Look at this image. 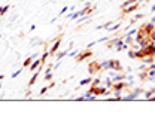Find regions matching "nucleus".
I'll return each instance as SVG.
<instances>
[{
	"instance_id": "32",
	"label": "nucleus",
	"mask_w": 155,
	"mask_h": 131,
	"mask_svg": "<svg viewBox=\"0 0 155 131\" xmlns=\"http://www.w3.org/2000/svg\"><path fill=\"white\" fill-rule=\"evenodd\" d=\"M31 57H33V60H34V58H37V57H39V52H36V54H33V55H31Z\"/></svg>"
},
{
	"instance_id": "9",
	"label": "nucleus",
	"mask_w": 155,
	"mask_h": 131,
	"mask_svg": "<svg viewBox=\"0 0 155 131\" xmlns=\"http://www.w3.org/2000/svg\"><path fill=\"white\" fill-rule=\"evenodd\" d=\"M67 54H69V49H66V51H60V52H57L55 55H57V60H63L64 57H67Z\"/></svg>"
},
{
	"instance_id": "20",
	"label": "nucleus",
	"mask_w": 155,
	"mask_h": 131,
	"mask_svg": "<svg viewBox=\"0 0 155 131\" xmlns=\"http://www.w3.org/2000/svg\"><path fill=\"white\" fill-rule=\"evenodd\" d=\"M78 54H79V49H75V51H72V52L67 54V57H76Z\"/></svg>"
},
{
	"instance_id": "6",
	"label": "nucleus",
	"mask_w": 155,
	"mask_h": 131,
	"mask_svg": "<svg viewBox=\"0 0 155 131\" xmlns=\"http://www.w3.org/2000/svg\"><path fill=\"white\" fill-rule=\"evenodd\" d=\"M137 9H139V3L136 2V3H133V5L124 8V9H122V13H124V15H128V13H133V12H137Z\"/></svg>"
},
{
	"instance_id": "29",
	"label": "nucleus",
	"mask_w": 155,
	"mask_h": 131,
	"mask_svg": "<svg viewBox=\"0 0 155 131\" xmlns=\"http://www.w3.org/2000/svg\"><path fill=\"white\" fill-rule=\"evenodd\" d=\"M54 86H55V82H51V83L48 85V88H49V89H51V88H54Z\"/></svg>"
},
{
	"instance_id": "15",
	"label": "nucleus",
	"mask_w": 155,
	"mask_h": 131,
	"mask_svg": "<svg viewBox=\"0 0 155 131\" xmlns=\"http://www.w3.org/2000/svg\"><path fill=\"white\" fill-rule=\"evenodd\" d=\"M100 83H102V79H100V78H95V79H92V81H91L90 86H99Z\"/></svg>"
},
{
	"instance_id": "19",
	"label": "nucleus",
	"mask_w": 155,
	"mask_h": 131,
	"mask_svg": "<svg viewBox=\"0 0 155 131\" xmlns=\"http://www.w3.org/2000/svg\"><path fill=\"white\" fill-rule=\"evenodd\" d=\"M137 30H139V28H131V30H127V33H125V34H128V36H134L136 33H137Z\"/></svg>"
},
{
	"instance_id": "22",
	"label": "nucleus",
	"mask_w": 155,
	"mask_h": 131,
	"mask_svg": "<svg viewBox=\"0 0 155 131\" xmlns=\"http://www.w3.org/2000/svg\"><path fill=\"white\" fill-rule=\"evenodd\" d=\"M133 92H136L137 95H140V94H143V88H134Z\"/></svg>"
},
{
	"instance_id": "3",
	"label": "nucleus",
	"mask_w": 155,
	"mask_h": 131,
	"mask_svg": "<svg viewBox=\"0 0 155 131\" xmlns=\"http://www.w3.org/2000/svg\"><path fill=\"white\" fill-rule=\"evenodd\" d=\"M91 55H92V52L87 48L84 52H79V54L76 55V63H82V61H85L87 58H90V57H91Z\"/></svg>"
},
{
	"instance_id": "30",
	"label": "nucleus",
	"mask_w": 155,
	"mask_h": 131,
	"mask_svg": "<svg viewBox=\"0 0 155 131\" xmlns=\"http://www.w3.org/2000/svg\"><path fill=\"white\" fill-rule=\"evenodd\" d=\"M73 45H75V42H73V40H72V42H70V43H69V49H72V48H73Z\"/></svg>"
},
{
	"instance_id": "33",
	"label": "nucleus",
	"mask_w": 155,
	"mask_h": 131,
	"mask_svg": "<svg viewBox=\"0 0 155 131\" xmlns=\"http://www.w3.org/2000/svg\"><path fill=\"white\" fill-rule=\"evenodd\" d=\"M3 79H5V74H0V82H2Z\"/></svg>"
},
{
	"instance_id": "27",
	"label": "nucleus",
	"mask_w": 155,
	"mask_h": 131,
	"mask_svg": "<svg viewBox=\"0 0 155 131\" xmlns=\"http://www.w3.org/2000/svg\"><path fill=\"white\" fill-rule=\"evenodd\" d=\"M107 40V37H102V39H99V40H95L97 43H102V42H106Z\"/></svg>"
},
{
	"instance_id": "24",
	"label": "nucleus",
	"mask_w": 155,
	"mask_h": 131,
	"mask_svg": "<svg viewBox=\"0 0 155 131\" xmlns=\"http://www.w3.org/2000/svg\"><path fill=\"white\" fill-rule=\"evenodd\" d=\"M149 39H151L152 42H155V28H154V30L149 33Z\"/></svg>"
},
{
	"instance_id": "5",
	"label": "nucleus",
	"mask_w": 155,
	"mask_h": 131,
	"mask_svg": "<svg viewBox=\"0 0 155 131\" xmlns=\"http://www.w3.org/2000/svg\"><path fill=\"white\" fill-rule=\"evenodd\" d=\"M61 40H63V39H61V36H60V37H58V39L54 42V45L48 49V51H49V57H54V55L58 52V49H60V45H61Z\"/></svg>"
},
{
	"instance_id": "34",
	"label": "nucleus",
	"mask_w": 155,
	"mask_h": 131,
	"mask_svg": "<svg viewBox=\"0 0 155 131\" xmlns=\"http://www.w3.org/2000/svg\"><path fill=\"white\" fill-rule=\"evenodd\" d=\"M2 86H3V85H2V83H0V89H2Z\"/></svg>"
},
{
	"instance_id": "4",
	"label": "nucleus",
	"mask_w": 155,
	"mask_h": 131,
	"mask_svg": "<svg viewBox=\"0 0 155 131\" xmlns=\"http://www.w3.org/2000/svg\"><path fill=\"white\" fill-rule=\"evenodd\" d=\"M88 71H90V74H97L99 71H102L100 61H91L90 66H88Z\"/></svg>"
},
{
	"instance_id": "12",
	"label": "nucleus",
	"mask_w": 155,
	"mask_h": 131,
	"mask_svg": "<svg viewBox=\"0 0 155 131\" xmlns=\"http://www.w3.org/2000/svg\"><path fill=\"white\" fill-rule=\"evenodd\" d=\"M91 81H92V78H91V74H90L88 78H85V79L79 81V83H78V85H79V86H84V85H88V83H91Z\"/></svg>"
},
{
	"instance_id": "16",
	"label": "nucleus",
	"mask_w": 155,
	"mask_h": 131,
	"mask_svg": "<svg viewBox=\"0 0 155 131\" xmlns=\"http://www.w3.org/2000/svg\"><path fill=\"white\" fill-rule=\"evenodd\" d=\"M9 8H11L9 5H6V6H0V16H2V15H5V13L9 11Z\"/></svg>"
},
{
	"instance_id": "21",
	"label": "nucleus",
	"mask_w": 155,
	"mask_h": 131,
	"mask_svg": "<svg viewBox=\"0 0 155 131\" xmlns=\"http://www.w3.org/2000/svg\"><path fill=\"white\" fill-rule=\"evenodd\" d=\"M143 16H145V13H136L134 18H133V21H136V20H142Z\"/></svg>"
},
{
	"instance_id": "13",
	"label": "nucleus",
	"mask_w": 155,
	"mask_h": 131,
	"mask_svg": "<svg viewBox=\"0 0 155 131\" xmlns=\"http://www.w3.org/2000/svg\"><path fill=\"white\" fill-rule=\"evenodd\" d=\"M87 20H90V15H82V16H79V18H78V25H79V24H82V23H85Z\"/></svg>"
},
{
	"instance_id": "28",
	"label": "nucleus",
	"mask_w": 155,
	"mask_h": 131,
	"mask_svg": "<svg viewBox=\"0 0 155 131\" xmlns=\"http://www.w3.org/2000/svg\"><path fill=\"white\" fill-rule=\"evenodd\" d=\"M95 43H97V42H91V43H88V45H87V48H88V49H90V48H92V46H94V45H95Z\"/></svg>"
},
{
	"instance_id": "11",
	"label": "nucleus",
	"mask_w": 155,
	"mask_h": 131,
	"mask_svg": "<svg viewBox=\"0 0 155 131\" xmlns=\"http://www.w3.org/2000/svg\"><path fill=\"white\" fill-rule=\"evenodd\" d=\"M121 25H122L121 23H119V24H115V25H113V24H110V25H109V27H107L106 30L112 33V31H116V30H119V28H121Z\"/></svg>"
},
{
	"instance_id": "1",
	"label": "nucleus",
	"mask_w": 155,
	"mask_h": 131,
	"mask_svg": "<svg viewBox=\"0 0 155 131\" xmlns=\"http://www.w3.org/2000/svg\"><path fill=\"white\" fill-rule=\"evenodd\" d=\"M140 52H142V57H145V55H152V57H155V42L151 40L145 48L140 49Z\"/></svg>"
},
{
	"instance_id": "18",
	"label": "nucleus",
	"mask_w": 155,
	"mask_h": 131,
	"mask_svg": "<svg viewBox=\"0 0 155 131\" xmlns=\"http://www.w3.org/2000/svg\"><path fill=\"white\" fill-rule=\"evenodd\" d=\"M128 57H130L131 60H134V58H136V51H134L133 48H130V49H128Z\"/></svg>"
},
{
	"instance_id": "31",
	"label": "nucleus",
	"mask_w": 155,
	"mask_h": 131,
	"mask_svg": "<svg viewBox=\"0 0 155 131\" xmlns=\"http://www.w3.org/2000/svg\"><path fill=\"white\" fill-rule=\"evenodd\" d=\"M154 12H155V5L151 6V13H154Z\"/></svg>"
},
{
	"instance_id": "14",
	"label": "nucleus",
	"mask_w": 155,
	"mask_h": 131,
	"mask_svg": "<svg viewBox=\"0 0 155 131\" xmlns=\"http://www.w3.org/2000/svg\"><path fill=\"white\" fill-rule=\"evenodd\" d=\"M31 61H33V57L30 55V57H27V58L24 60V63H23V67H24V69H26V67H28V66L31 64Z\"/></svg>"
},
{
	"instance_id": "23",
	"label": "nucleus",
	"mask_w": 155,
	"mask_h": 131,
	"mask_svg": "<svg viewBox=\"0 0 155 131\" xmlns=\"http://www.w3.org/2000/svg\"><path fill=\"white\" fill-rule=\"evenodd\" d=\"M69 12V6H64L61 11H60V13H58V16H60V15H64V13H67Z\"/></svg>"
},
{
	"instance_id": "25",
	"label": "nucleus",
	"mask_w": 155,
	"mask_h": 131,
	"mask_svg": "<svg viewBox=\"0 0 155 131\" xmlns=\"http://www.w3.org/2000/svg\"><path fill=\"white\" fill-rule=\"evenodd\" d=\"M23 69H24V67H23ZM23 69H18L16 71H13V73H12V78H16V76H18V74H21V71H23Z\"/></svg>"
},
{
	"instance_id": "8",
	"label": "nucleus",
	"mask_w": 155,
	"mask_h": 131,
	"mask_svg": "<svg viewBox=\"0 0 155 131\" xmlns=\"http://www.w3.org/2000/svg\"><path fill=\"white\" fill-rule=\"evenodd\" d=\"M142 27H143V28H145V30H146L148 33H151V31H152V30L155 28V23H152V21H149V23H145V24H143Z\"/></svg>"
},
{
	"instance_id": "2",
	"label": "nucleus",
	"mask_w": 155,
	"mask_h": 131,
	"mask_svg": "<svg viewBox=\"0 0 155 131\" xmlns=\"http://www.w3.org/2000/svg\"><path fill=\"white\" fill-rule=\"evenodd\" d=\"M109 70H115V71H122L124 67L122 64L119 63V60H109Z\"/></svg>"
},
{
	"instance_id": "35",
	"label": "nucleus",
	"mask_w": 155,
	"mask_h": 131,
	"mask_svg": "<svg viewBox=\"0 0 155 131\" xmlns=\"http://www.w3.org/2000/svg\"><path fill=\"white\" fill-rule=\"evenodd\" d=\"M0 39H2V36H0Z\"/></svg>"
},
{
	"instance_id": "7",
	"label": "nucleus",
	"mask_w": 155,
	"mask_h": 131,
	"mask_svg": "<svg viewBox=\"0 0 155 131\" xmlns=\"http://www.w3.org/2000/svg\"><path fill=\"white\" fill-rule=\"evenodd\" d=\"M40 64H43L40 58H34V60L31 61V64L28 66V69H30V71H34V70H37V69H39V66H40Z\"/></svg>"
},
{
	"instance_id": "26",
	"label": "nucleus",
	"mask_w": 155,
	"mask_h": 131,
	"mask_svg": "<svg viewBox=\"0 0 155 131\" xmlns=\"http://www.w3.org/2000/svg\"><path fill=\"white\" fill-rule=\"evenodd\" d=\"M48 89H49V88H48V85H46V86H43V88L40 89V95H43V94H46V91H48Z\"/></svg>"
},
{
	"instance_id": "17",
	"label": "nucleus",
	"mask_w": 155,
	"mask_h": 131,
	"mask_svg": "<svg viewBox=\"0 0 155 131\" xmlns=\"http://www.w3.org/2000/svg\"><path fill=\"white\" fill-rule=\"evenodd\" d=\"M100 69L102 70H109V60L107 61H102L100 63Z\"/></svg>"
},
{
	"instance_id": "10",
	"label": "nucleus",
	"mask_w": 155,
	"mask_h": 131,
	"mask_svg": "<svg viewBox=\"0 0 155 131\" xmlns=\"http://www.w3.org/2000/svg\"><path fill=\"white\" fill-rule=\"evenodd\" d=\"M136 98H137V94H136V92H131V94H127L125 97H122L124 101H130V100H136Z\"/></svg>"
}]
</instances>
